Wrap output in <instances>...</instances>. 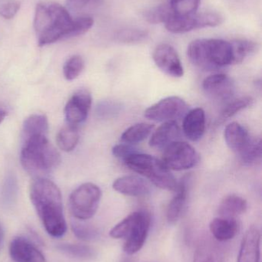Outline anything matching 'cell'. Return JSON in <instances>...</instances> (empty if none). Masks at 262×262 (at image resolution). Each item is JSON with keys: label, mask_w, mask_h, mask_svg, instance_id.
<instances>
[{"label": "cell", "mask_w": 262, "mask_h": 262, "mask_svg": "<svg viewBox=\"0 0 262 262\" xmlns=\"http://www.w3.org/2000/svg\"><path fill=\"white\" fill-rule=\"evenodd\" d=\"M29 194L46 232L55 238L64 235L67 225L58 186L46 179H36L31 186Z\"/></svg>", "instance_id": "cell-1"}, {"label": "cell", "mask_w": 262, "mask_h": 262, "mask_svg": "<svg viewBox=\"0 0 262 262\" xmlns=\"http://www.w3.org/2000/svg\"><path fill=\"white\" fill-rule=\"evenodd\" d=\"M72 24L73 18L62 5L53 2H42L37 4L34 29L38 46L68 38Z\"/></svg>", "instance_id": "cell-2"}, {"label": "cell", "mask_w": 262, "mask_h": 262, "mask_svg": "<svg viewBox=\"0 0 262 262\" xmlns=\"http://www.w3.org/2000/svg\"><path fill=\"white\" fill-rule=\"evenodd\" d=\"M20 160L29 175L43 179L59 166L61 157L47 136H38L23 139Z\"/></svg>", "instance_id": "cell-3"}, {"label": "cell", "mask_w": 262, "mask_h": 262, "mask_svg": "<svg viewBox=\"0 0 262 262\" xmlns=\"http://www.w3.org/2000/svg\"><path fill=\"white\" fill-rule=\"evenodd\" d=\"M191 62L206 71H213L233 64L231 41L218 38H201L192 41L188 47Z\"/></svg>", "instance_id": "cell-4"}, {"label": "cell", "mask_w": 262, "mask_h": 262, "mask_svg": "<svg viewBox=\"0 0 262 262\" xmlns=\"http://www.w3.org/2000/svg\"><path fill=\"white\" fill-rule=\"evenodd\" d=\"M123 161L131 170L146 177L157 187L176 192L178 186L176 179L162 160L156 157L136 152Z\"/></svg>", "instance_id": "cell-5"}, {"label": "cell", "mask_w": 262, "mask_h": 262, "mask_svg": "<svg viewBox=\"0 0 262 262\" xmlns=\"http://www.w3.org/2000/svg\"><path fill=\"white\" fill-rule=\"evenodd\" d=\"M102 192L98 186L92 183H84L71 193L69 206L74 218L86 221L96 213L101 200Z\"/></svg>", "instance_id": "cell-6"}, {"label": "cell", "mask_w": 262, "mask_h": 262, "mask_svg": "<svg viewBox=\"0 0 262 262\" xmlns=\"http://www.w3.org/2000/svg\"><path fill=\"white\" fill-rule=\"evenodd\" d=\"M223 23V17L217 12H195L185 15L173 13L166 23V28L172 33L182 34L203 28L216 27Z\"/></svg>", "instance_id": "cell-7"}, {"label": "cell", "mask_w": 262, "mask_h": 262, "mask_svg": "<svg viewBox=\"0 0 262 262\" xmlns=\"http://www.w3.org/2000/svg\"><path fill=\"white\" fill-rule=\"evenodd\" d=\"M164 149L162 162L169 170H186L196 166L199 162L198 152L186 142L177 140Z\"/></svg>", "instance_id": "cell-8"}, {"label": "cell", "mask_w": 262, "mask_h": 262, "mask_svg": "<svg viewBox=\"0 0 262 262\" xmlns=\"http://www.w3.org/2000/svg\"><path fill=\"white\" fill-rule=\"evenodd\" d=\"M187 112L188 106L184 100L179 97L171 96L146 109L145 117L151 121L166 122L182 118Z\"/></svg>", "instance_id": "cell-9"}, {"label": "cell", "mask_w": 262, "mask_h": 262, "mask_svg": "<svg viewBox=\"0 0 262 262\" xmlns=\"http://www.w3.org/2000/svg\"><path fill=\"white\" fill-rule=\"evenodd\" d=\"M92 102V95L89 91L86 89L77 91L65 107V117L68 125L77 127L83 124L87 118Z\"/></svg>", "instance_id": "cell-10"}, {"label": "cell", "mask_w": 262, "mask_h": 262, "mask_svg": "<svg viewBox=\"0 0 262 262\" xmlns=\"http://www.w3.org/2000/svg\"><path fill=\"white\" fill-rule=\"evenodd\" d=\"M157 67L166 75L174 78H181L184 75V69L178 52L170 45H158L152 55Z\"/></svg>", "instance_id": "cell-11"}, {"label": "cell", "mask_w": 262, "mask_h": 262, "mask_svg": "<svg viewBox=\"0 0 262 262\" xmlns=\"http://www.w3.org/2000/svg\"><path fill=\"white\" fill-rule=\"evenodd\" d=\"M150 226V215L141 211L138 220L125 239L123 250L127 255H132L141 250L149 235Z\"/></svg>", "instance_id": "cell-12"}, {"label": "cell", "mask_w": 262, "mask_h": 262, "mask_svg": "<svg viewBox=\"0 0 262 262\" xmlns=\"http://www.w3.org/2000/svg\"><path fill=\"white\" fill-rule=\"evenodd\" d=\"M203 88L206 95L216 101H229L235 92L233 80L225 74H215L205 78Z\"/></svg>", "instance_id": "cell-13"}, {"label": "cell", "mask_w": 262, "mask_h": 262, "mask_svg": "<svg viewBox=\"0 0 262 262\" xmlns=\"http://www.w3.org/2000/svg\"><path fill=\"white\" fill-rule=\"evenodd\" d=\"M9 255L15 262H47L44 255L23 237H15L12 240Z\"/></svg>", "instance_id": "cell-14"}, {"label": "cell", "mask_w": 262, "mask_h": 262, "mask_svg": "<svg viewBox=\"0 0 262 262\" xmlns=\"http://www.w3.org/2000/svg\"><path fill=\"white\" fill-rule=\"evenodd\" d=\"M237 262H261V232L255 226L243 236Z\"/></svg>", "instance_id": "cell-15"}, {"label": "cell", "mask_w": 262, "mask_h": 262, "mask_svg": "<svg viewBox=\"0 0 262 262\" xmlns=\"http://www.w3.org/2000/svg\"><path fill=\"white\" fill-rule=\"evenodd\" d=\"M112 187L116 192L129 196L139 197L150 193L151 185L139 176H124L114 181Z\"/></svg>", "instance_id": "cell-16"}, {"label": "cell", "mask_w": 262, "mask_h": 262, "mask_svg": "<svg viewBox=\"0 0 262 262\" xmlns=\"http://www.w3.org/2000/svg\"><path fill=\"white\" fill-rule=\"evenodd\" d=\"M183 132L189 140L193 142L201 140L206 131V114L200 107L188 112L184 117Z\"/></svg>", "instance_id": "cell-17"}, {"label": "cell", "mask_w": 262, "mask_h": 262, "mask_svg": "<svg viewBox=\"0 0 262 262\" xmlns=\"http://www.w3.org/2000/svg\"><path fill=\"white\" fill-rule=\"evenodd\" d=\"M179 136L180 128L175 121H166L152 134L149 145L157 149H165L177 141Z\"/></svg>", "instance_id": "cell-18"}, {"label": "cell", "mask_w": 262, "mask_h": 262, "mask_svg": "<svg viewBox=\"0 0 262 262\" xmlns=\"http://www.w3.org/2000/svg\"><path fill=\"white\" fill-rule=\"evenodd\" d=\"M224 137L228 146L237 155L244 150L252 139L248 130L237 122L231 123L226 127Z\"/></svg>", "instance_id": "cell-19"}, {"label": "cell", "mask_w": 262, "mask_h": 262, "mask_svg": "<svg viewBox=\"0 0 262 262\" xmlns=\"http://www.w3.org/2000/svg\"><path fill=\"white\" fill-rule=\"evenodd\" d=\"M189 177H186L178 183V189L167 208L166 217L170 224L176 223L184 210L189 192Z\"/></svg>", "instance_id": "cell-20"}, {"label": "cell", "mask_w": 262, "mask_h": 262, "mask_svg": "<svg viewBox=\"0 0 262 262\" xmlns=\"http://www.w3.org/2000/svg\"><path fill=\"white\" fill-rule=\"evenodd\" d=\"M211 233L219 242H227L235 238L239 229L236 218L218 216L211 222Z\"/></svg>", "instance_id": "cell-21"}, {"label": "cell", "mask_w": 262, "mask_h": 262, "mask_svg": "<svg viewBox=\"0 0 262 262\" xmlns=\"http://www.w3.org/2000/svg\"><path fill=\"white\" fill-rule=\"evenodd\" d=\"M248 209L247 201L240 195L231 194L223 199L218 206L219 216L236 218L243 215Z\"/></svg>", "instance_id": "cell-22"}, {"label": "cell", "mask_w": 262, "mask_h": 262, "mask_svg": "<svg viewBox=\"0 0 262 262\" xmlns=\"http://www.w3.org/2000/svg\"><path fill=\"white\" fill-rule=\"evenodd\" d=\"M48 118L44 115H33L25 120L23 126V140L38 136H47Z\"/></svg>", "instance_id": "cell-23"}, {"label": "cell", "mask_w": 262, "mask_h": 262, "mask_svg": "<svg viewBox=\"0 0 262 262\" xmlns=\"http://www.w3.org/2000/svg\"><path fill=\"white\" fill-rule=\"evenodd\" d=\"M154 129L153 124L138 123L126 129L121 136L122 141L127 144H136L146 140Z\"/></svg>", "instance_id": "cell-24"}, {"label": "cell", "mask_w": 262, "mask_h": 262, "mask_svg": "<svg viewBox=\"0 0 262 262\" xmlns=\"http://www.w3.org/2000/svg\"><path fill=\"white\" fill-rule=\"evenodd\" d=\"M233 52V64L243 63L246 58L256 53L258 49L257 43L247 39H237L231 41Z\"/></svg>", "instance_id": "cell-25"}, {"label": "cell", "mask_w": 262, "mask_h": 262, "mask_svg": "<svg viewBox=\"0 0 262 262\" xmlns=\"http://www.w3.org/2000/svg\"><path fill=\"white\" fill-rule=\"evenodd\" d=\"M193 262H223V257L215 244L203 242L195 249Z\"/></svg>", "instance_id": "cell-26"}, {"label": "cell", "mask_w": 262, "mask_h": 262, "mask_svg": "<svg viewBox=\"0 0 262 262\" xmlns=\"http://www.w3.org/2000/svg\"><path fill=\"white\" fill-rule=\"evenodd\" d=\"M79 140L77 127L68 125L63 127L57 134L56 143L58 148L65 152H70L75 149Z\"/></svg>", "instance_id": "cell-27"}, {"label": "cell", "mask_w": 262, "mask_h": 262, "mask_svg": "<svg viewBox=\"0 0 262 262\" xmlns=\"http://www.w3.org/2000/svg\"><path fill=\"white\" fill-rule=\"evenodd\" d=\"M57 249L65 255L82 260L93 259L96 257V252L93 248L85 245L60 244Z\"/></svg>", "instance_id": "cell-28"}, {"label": "cell", "mask_w": 262, "mask_h": 262, "mask_svg": "<svg viewBox=\"0 0 262 262\" xmlns=\"http://www.w3.org/2000/svg\"><path fill=\"white\" fill-rule=\"evenodd\" d=\"M240 160L246 166H253L261 161V140L252 138L244 150L238 154Z\"/></svg>", "instance_id": "cell-29"}, {"label": "cell", "mask_w": 262, "mask_h": 262, "mask_svg": "<svg viewBox=\"0 0 262 262\" xmlns=\"http://www.w3.org/2000/svg\"><path fill=\"white\" fill-rule=\"evenodd\" d=\"M174 13L170 4H163L151 8L144 12L145 20L150 24H161L167 23Z\"/></svg>", "instance_id": "cell-30"}, {"label": "cell", "mask_w": 262, "mask_h": 262, "mask_svg": "<svg viewBox=\"0 0 262 262\" xmlns=\"http://www.w3.org/2000/svg\"><path fill=\"white\" fill-rule=\"evenodd\" d=\"M140 212L141 211L132 212L118 224L115 225L109 232L110 236L116 239H126L128 234L138 220Z\"/></svg>", "instance_id": "cell-31"}, {"label": "cell", "mask_w": 262, "mask_h": 262, "mask_svg": "<svg viewBox=\"0 0 262 262\" xmlns=\"http://www.w3.org/2000/svg\"><path fill=\"white\" fill-rule=\"evenodd\" d=\"M71 228L74 235L83 241H94L100 236L99 230L97 228L83 222H72Z\"/></svg>", "instance_id": "cell-32"}, {"label": "cell", "mask_w": 262, "mask_h": 262, "mask_svg": "<svg viewBox=\"0 0 262 262\" xmlns=\"http://www.w3.org/2000/svg\"><path fill=\"white\" fill-rule=\"evenodd\" d=\"M84 60L80 55H73L69 58L63 66V75L68 81L78 78L84 69Z\"/></svg>", "instance_id": "cell-33"}, {"label": "cell", "mask_w": 262, "mask_h": 262, "mask_svg": "<svg viewBox=\"0 0 262 262\" xmlns=\"http://www.w3.org/2000/svg\"><path fill=\"white\" fill-rule=\"evenodd\" d=\"M252 101L253 100L251 97H241L238 99L232 100L224 107L220 118L225 121L235 116L238 112L249 107L252 104Z\"/></svg>", "instance_id": "cell-34"}, {"label": "cell", "mask_w": 262, "mask_h": 262, "mask_svg": "<svg viewBox=\"0 0 262 262\" xmlns=\"http://www.w3.org/2000/svg\"><path fill=\"white\" fill-rule=\"evenodd\" d=\"M147 31L140 29H126L118 31L116 34L118 41L124 44L141 42L148 37Z\"/></svg>", "instance_id": "cell-35"}, {"label": "cell", "mask_w": 262, "mask_h": 262, "mask_svg": "<svg viewBox=\"0 0 262 262\" xmlns=\"http://www.w3.org/2000/svg\"><path fill=\"white\" fill-rule=\"evenodd\" d=\"M201 0H170L171 7L177 15H191L195 13L199 7Z\"/></svg>", "instance_id": "cell-36"}, {"label": "cell", "mask_w": 262, "mask_h": 262, "mask_svg": "<svg viewBox=\"0 0 262 262\" xmlns=\"http://www.w3.org/2000/svg\"><path fill=\"white\" fill-rule=\"evenodd\" d=\"M94 24V20L92 17L88 15L77 17L73 19L72 29L68 35V38L78 37L79 35H84L88 32Z\"/></svg>", "instance_id": "cell-37"}, {"label": "cell", "mask_w": 262, "mask_h": 262, "mask_svg": "<svg viewBox=\"0 0 262 262\" xmlns=\"http://www.w3.org/2000/svg\"><path fill=\"white\" fill-rule=\"evenodd\" d=\"M16 180L12 176H9L5 182L3 189V199L6 204H11L15 200L17 194Z\"/></svg>", "instance_id": "cell-38"}, {"label": "cell", "mask_w": 262, "mask_h": 262, "mask_svg": "<svg viewBox=\"0 0 262 262\" xmlns=\"http://www.w3.org/2000/svg\"><path fill=\"white\" fill-rule=\"evenodd\" d=\"M100 0H66L67 6L74 12H82L86 9L95 7Z\"/></svg>", "instance_id": "cell-39"}, {"label": "cell", "mask_w": 262, "mask_h": 262, "mask_svg": "<svg viewBox=\"0 0 262 262\" xmlns=\"http://www.w3.org/2000/svg\"><path fill=\"white\" fill-rule=\"evenodd\" d=\"M20 3L18 1H10L0 6V15L6 19H11L16 15L20 9Z\"/></svg>", "instance_id": "cell-40"}, {"label": "cell", "mask_w": 262, "mask_h": 262, "mask_svg": "<svg viewBox=\"0 0 262 262\" xmlns=\"http://www.w3.org/2000/svg\"><path fill=\"white\" fill-rule=\"evenodd\" d=\"M136 152L138 151L135 148L132 147L130 144H127V143H120V144L115 145L112 148V154L117 158L123 160Z\"/></svg>", "instance_id": "cell-41"}, {"label": "cell", "mask_w": 262, "mask_h": 262, "mask_svg": "<svg viewBox=\"0 0 262 262\" xmlns=\"http://www.w3.org/2000/svg\"><path fill=\"white\" fill-rule=\"evenodd\" d=\"M117 112L115 104L110 102L101 103L97 107V114L101 117H108Z\"/></svg>", "instance_id": "cell-42"}, {"label": "cell", "mask_w": 262, "mask_h": 262, "mask_svg": "<svg viewBox=\"0 0 262 262\" xmlns=\"http://www.w3.org/2000/svg\"><path fill=\"white\" fill-rule=\"evenodd\" d=\"M7 114L6 107L3 104H0V124L4 121L6 117L7 116Z\"/></svg>", "instance_id": "cell-43"}, {"label": "cell", "mask_w": 262, "mask_h": 262, "mask_svg": "<svg viewBox=\"0 0 262 262\" xmlns=\"http://www.w3.org/2000/svg\"><path fill=\"white\" fill-rule=\"evenodd\" d=\"M3 242H4V230H3V226L0 223V249L3 246Z\"/></svg>", "instance_id": "cell-44"}]
</instances>
